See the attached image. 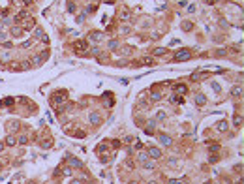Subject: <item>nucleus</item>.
Wrapping results in <instances>:
<instances>
[{
    "label": "nucleus",
    "mask_w": 244,
    "mask_h": 184,
    "mask_svg": "<svg viewBox=\"0 0 244 184\" xmlns=\"http://www.w3.org/2000/svg\"><path fill=\"white\" fill-rule=\"evenodd\" d=\"M175 92H178V94H184V92H186V85H176V86H175Z\"/></svg>",
    "instance_id": "6"
},
{
    "label": "nucleus",
    "mask_w": 244,
    "mask_h": 184,
    "mask_svg": "<svg viewBox=\"0 0 244 184\" xmlns=\"http://www.w3.org/2000/svg\"><path fill=\"white\" fill-rule=\"evenodd\" d=\"M163 53H165V49H163V47H160V49L154 51V54H163Z\"/></svg>",
    "instance_id": "20"
},
{
    "label": "nucleus",
    "mask_w": 244,
    "mask_h": 184,
    "mask_svg": "<svg viewBox=\"0 0 244 184\" xmlns=\"http://www.w3.org/2000/svg\"><path fill=\"white\" fill-rule=\"evenodd\" d=\"M182 28L184 30H192V23H182Z\"/></svg>",
    "instance_id": "17"
},
{
    "label": "nucleus",
    "mask_w": 244,
    "mask_h": 184,
    "mask_svg": "<svg viewBox=\"0 0 244 184\" xmlns=\"http://www.w3.org/2000/svg\"><path fill=\"white\" fill-rule=\"evenodd\" d=\"M109 47H111V49H117V47H118V41H117V40L109 41Z\"/></svg>",
    "instance_id": "16"
},
{
    "label": "nucleus",
    "mask_w": 244,
    "mask_h": 184,
    "mask_svg": "<svg viewBox=\"0 0 244 184\" xmlns=\"http://www.w3.org/2000/svg\"><path fill=\"white\" fill-rule=\"evenodd\" d=\"M190 58H192V53L188 49H182V51H178V53L175 54V60H180V62L182 60H190Z\"/></svg>",
    "instance_id": "1"
},
{
    "label": "nucleus",
    "mask_w": 244,
    "mask_h": 184,
    "mask_svg": "<svg viewBox=\"0 0 244 184\" xmlns=\"http://www.w3.org/2000/svg\"><path fill=\"white\" fill-rule=\"evenodd\" d=\"M149 154H150L152 158H156V160H158V158L162 156V152H160V148H156V147H152V148H150V150H149Z\"/></svg>",
    "instance_id": "3"
},
{
    "label": "nucleus",
    "mask_w": 244,
    "mask_h": 184,
    "mask_svg": "<svg viewBox=\"0 0 244 184\" xmlns=\"http://www.w3.org/2000/svg\"><path fill=\"white\" fill-rule=\"evenodd\" d=\"M19 143H21V145H27V143H28V137H27V135H21V137H19Z\"/></svg>",
    "instance_id": "14"
},
{
    "label": "nucleus",
    "mask_w": 244,
    "mask_h": 184,
    "mask_svg": "<svg viewBox=\"0 0 244 184\" xmlns=\"http://www.w3.org/2000/svg\"><path fill=\"white\" fill-rule=\"evenodd\" d=\"M160 141H162V145H171V139H169L167 135H162V137H160Z\"/></svg>",
    "instance_id": "8"
},
{
    "label": "nucleus",
    "mask_w": 244,
    "mask_h": 184,
    "mask_svg": "<svg viewBox=\"0 0 244 184\" xmlns=\"http://www.w3.org/2000/svg\"><path fill=\"white\" fill-rule=\"evenodd\" d=\"M143 167H145V169H154L156 163H154V162H145V163H143Z\"/></svg>",
    "instance_id": "10"
},
{
    "label": "nucleus",
    "mask_w": 244,
    "mask_h": 184,
    "mask_svg": "<svg viewBox=\"0 0 244 184\" xmlns=\"http://www.w3.org/2000/svg\"><path fill=\"white\" fill-rule=\"evenodd\" d=\"M101 38H103V36H101L99 32H94V34H92V36H90V40H94V41H99V40H101Z\"/></svg>",
    "instance_id": "9"
},
{
    "label": "nucleus",
    "mask_w": 244,
    "mask_h": 184,
    "mask_svg": "<svg viewBox=\"0 0 244 184\" xmlns=\"http://www.w3.org/2000/svg\"><path fill=\"white\" fill-rule=\"evenodd\" d=\"M6 143L11 147V145H15V139H13V137H8V141H6Z\"/></svg>",
    "instance_id": "21"
},
{
    "label": "nucleus",
    "mask_w": 244,
    "mask_h": 184,
    "mask_svg": "<svg viewBox=\"0 0 244 184\" xmlns=\"http://www.w3.org/2000/svg\"><path fill=\"white\" fill-rule=\"evenodd\" d=\"M64 98H66V96H54V102L60 103V102H64Z\"/></svg>",
    "instance_id": "19"
},
{
    "label": "nucleus",
    "mask_w": 244,
    "mask_h": 184,
    "mask_svg": "<svg viewBox=\"0 0 244 184\" xmlns=\"http://www.w3.org/2000/svg\"><path fill=\"white\" fill-rule=\"evenodd\" d=\"M171 184H182L180 180H171Z\"/></svg>",
    "instance_id": "29"
},
{
    "label": "nucleus",
    "mask_w": 244,
    "mask_h": 184,
    "mask_svg": "<svg viewBox=\"0 0 244 184\" xmlns=\"http://www.w3.org/2000/svg\"><path fill=\"white\" fill-rule=\"evenodd\" d=\"M25 4H27V6H30V4H32V0H25Z\"/></svg>",
    "instance_id": "30"
},
{
    "label": "nucleus",
    "mask_w": 244,
    "mask_h": 184,
    "mask_svg": "<svg viewBox=\"0 0 244 184\" xmlns=\"http://www.w3.org/2000/svg\"><path fill=\"white\" fill-rule=\"evenodd\" d=\"M218 130H220V132L227 130V122H225V120H221V122H220V124H218Z\"/></svg>",
    "instance_id": "11"
},
{
    "label": "nucleus",
    "mask_w": 244,
    "mask_h": 184,
    "mask_svg": "<svg viewBox=\"0 0 244 184\" xmlns=\"http://www.w3.org/2000/svg\"><path fill=\"white\" fill-rule=\"evenodd\" d=\"M72 184H79V182H77V180H73V182H72Z\"/></svg>",
    "instance_id": "32"
},
{
    "label": "nucleus",
    "mask_w": 244,
    "mask_h": 184,
    "mask_svg": "<svg viewBox=\"0 0 244 184\" xmlns=\"http://www.w3.org/2000/svg\"><path fill=\"white\" fill-rule=\"evenodd\" d=\"M41 60H43V54H41V56H36V58H34V62H36V64H41Z\"/></svg>",
    "instance_id": "23"
},
{
    "label": "nucleus",
    "mask_w": 244,
    "mask_h": 184,
    "mask_svg": "<svg viewBox=\"0 0 244 184\" xmlns=\"http://www.w3.org/2000/svg\"><path fill=\"white\" fill-rule=\"evenodd\" d=\"M30 45H32V41H25V43H23V47H25V49H28Z\"/></svg>",
    "instance_id": "28"
},
{
    "label": "nucleus",
    "mask_w": 244,
    "mask_h": 184,
    "mask_svg": "<svg viewBox=\"0 0 244 184\" xmlns=\"http://www.w3.org/2000/svg\"><path fill=\"white\" fill-rule=\"evenodd\" d=\"M70 163H72L73 167H83V163L79 162V160H75V158H70Z\"/></svg>",
    "instance_id": "7"
},
{
    "label": "nucleus",
    "mask_w": 244,
    "mask_h": 184,
    "mask_svg": "<svg viewBox=\"0 0 244 184\" xmlns=\"http://www.w3.org/2000/svg\"><path fill=\"white\" fill-rule=\"evenodd\" d=\"M88 120H90L92 124H99V122H101V117H99L98 113H94V111H92L90 115H88Z\"/></svg>",
    "instance_id": "2"
},
{
    "label": "nucleus",
    "mask_w": 244,
    "mask_h": 184,
    "mask_svg": "<svg viewBox=\"0 0 244 184\" xmlns=\"http://www.w3.org/2000/svg\"><path fill=\"white\" fill-rule=\"evenodd\" d=\"M2 148H4V145H2V143H0V150H2Z\"/></svg>",
    "instance_id": "31"
},
{
    "label": "nucleus",
    "mask_w": 244,
    "mask_h": 184,
    "mask_svg": "<svg viewBox=\"0 0 244 184\" xmlns=\"http://www.w3.org/2000/svg\"><path fill=\"white\" fill-rule=\"evenodd\" d=\"M235 126H240L242 124V117H235V122H233Z\"/></svg>",
    "instance_id": "18"
},
{
    "label": "nucleus",
    "mask_w": 244,
    "mask_h": 184,
    "mask_svg": "<svg viewBox=\"0 0 244 184\" xmlns=\"http://www.w3.org/2000/svg\"><path fill=\"white\" fill-rule=\"evenodd\" d=\"M242 94V86H235L233 88V96H240Z\"/></svg>",
    "instance_id": "13"
},
{
    "label": "nucleus",
    "mask_w": 244,
    "mask_h": 184,
    "mask_svg": "<svg viewBox=\"0 0 244 184\" xmlns=\"http://www.w3.org/2000/svg\"><path fill=\"white\" fill-rule=\"evenodd\" d=\"M21 34H23V28L21 27H13L11 28V36H21Z\"/></svg>",
    "instance_id": "5"
},
{
    "label": "nucleus",
    "mask_w": 244,
    "mask_h": 184,
    "mask_svg": "<svg viewBox=\"0 0 244 184\" xmlns=\"http://www.w3.org/2000/svg\"><path fill=\"white\" fill-rule=\"evenodd\" d=\"M171 102H173V103H182V98H180V96H173Z\"/></svg>",
    "instance_id": "15"
},
{
    "label": "nucleus",
    "mask_w": 244,
    "mask_h": 184,
    "mask_svg": "<svg viewBox=\"0 0 244 184\" xmlns=\"http://www.w3.org/2000/svg\"><path fill=\"white\" fill-rule=\"evenodd\" d=\"M85 47H86L85 41H81V43H79V51H85Z\"/></svg>",
    "instance_id": "26"
},
{
    "label": "nucleus",
    "mask_w": 244,
    "mask_h": 184,
    "mask_svg": "<svg viewBox=\"0 0 244 184\" xmlns=\"http://www.w3.org/2000/svg\"><path fill=\"white\" fill-rule=\"evenodd\" d=\"M147 160H149V154H147V152H141V154H139V162H143V163H145Z\"/></svg>",
    "instance_id": "12"
},
{
    "label": "nucleus",
    "mask_w": 244,
    "mask_h": 184,
    "mask_svg": "<svg viewBox=\"0 0 244 184\" xmlns=\"http://www.w3.org/2000/svg\"><path fill=\"white\" fill-rule=\"evenodd\" d=\"M160 98H162V94H160V92H154V94H152V100H160Z\"/></svg>",
    "instance_id": "24"
},
{
    "label": "nucleus",
    "mask_w": 244,
    "mask_h": 184,
    "mask_svg": "<svg viewBox=\"0 0 244 184\" xmlns=\"http://www.w3.org/2000/svg\"><path fill=\"white\" fill-rule=\"evenodd\" d=\"M195 103H197V105H205V103H207L205 94H197V96H195Z\"/></svg>",
    "instance_id": "4"
},
{
    "label": "nucleus",
    "mask_w": 244,
    "mask_h": 184,
    "mask_svg": "<svg viewBox=\"0 0 244 184\" xmlns=\"http://www.w3.org/2000/svg\"><path fill=\"white\" fill-rule=\"evenodd\" d=\"M163 118H165V113L160 111V113H158V120H163Z\"/></svg>",
    "instance_id": "22"
},
{
    "label": "nucleus",
    "mask_w": 244,
    "mask_h": 184,
    "mask_svg": "<svg viewBox=\"0 0 244 184\" xmlns=\"http://www.w3.org/2000/svg\"><path fill=\"white\" fill-rule=\"evenodd\" d=\"M36 36H38V38H43V32H41L40 28H38V30H36Z\"/></svg>",
    "instance_id": "27"
},
{
    "label": "nucleus",
    "mask_w": 244,
    "mask_h": 184,
    "mask_svg": "<svg viewBox=\"0 0 244 184\" xmlns=\"http://www.w3.org/2000/svg\"><path fill=\"white\" fill-rule=\"evenodd\" d=\"M4 103H6V105H11V103H13V100H11V98H6Z\"/></svg>",
    "instance_id": "25"
}]
</instances>
